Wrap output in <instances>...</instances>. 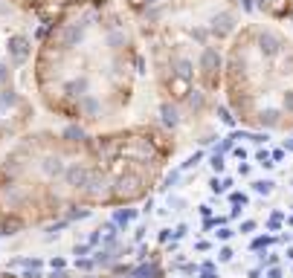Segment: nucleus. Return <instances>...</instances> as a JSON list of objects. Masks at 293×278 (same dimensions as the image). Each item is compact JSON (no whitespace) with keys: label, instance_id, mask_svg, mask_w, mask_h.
Returning a JSON list of instances; mask_svg holds the SVG:
<instances>
[{"label":"nucleus","instance_id":"12","mask_svg":"<svg viewBox=\"0 0 293 278\" xmlns=\"http://www.w3.org/2000/svg\"><path fill=\"white\" fill-rule=\"evenodd\" d=\"M44 278H70V269H50Z\"/></svg>","mask_w":293,"mask_h":278},{"label":"nucleus","instance_id":"6","mask_svg":"<svg viewBox=\"0 0 293 278\" xmlns=\"http://www.w3.org/2000/svg\"><path fill=\"white\" fill-rule=\"evenodd\" d=\"M9 3H15L20 12H27L35 23H53L55 15L64 6H70L73 0H9Z\"/></svg>","mask_w":293,"mask_h":278},{"label":"nucleus","instance_id":"3","mask_svg":"<svg viewBox=\"0 0 293 278\" xmlns=\"http://www.w3.org/2000/svg\"><path fill=\"white\" fill-rule=\"evenodd\" d=\"M137 27L157 90V122L177 134L221 108L227 46L244 0H116Z\"/></svg>","mask_w":293,"mask_h":278},{"label":"nucleus","instance_id":"9","mask_svg":"<svg viewBox=\"0 0 293 278\" xmlns=\"http://www.w3.org/2000/svg\"><path fill=\"white\" fill-rule=\"evenodd\" d=\"M73 255H76V258H87V255H93V249H90L87 243H76V246H73Z\"/></svg>","mask_w":293,"mask_h":278},{"label":"nucleus","instance_id":"11","mask_svg":"<svg viewBox=\"0 0 293 278\" xmlns=\"http://www.w3.org/2000/svg\"><path fill=\"white\" fill-rule=\"evenodd\" d=\"M44 269H20V278H44Z\"/></svg>","mask_w":293,"mask_h":278},{"label":"nucleus","instance_id":"4","mask_svg":"<svg viewBox=\"0 0 293 278\" xmlns=\"http://www.w3.org/2000/svg\"><path fill=\"white\" fill-rule=\"evenodd\" d=\"M221 102L250 134H293V23H241L223 58Z\"/></svg>","mask_w":293,"mask_h":278},{"label":"nucleus","instance_id":"2","mask_svg":"<svg viewBox=\"0 0 293 278\" xmlns=\"http://www.w3.org/2000/svg\"><path fill=\"white\" fill-rule=\"evenodd\" d=\"M32 93L50 116L87 131L157 122V90L137 27L116 0H73L35 27Z\"/></svg>","mask_w":293,"mask_h":278},{"label":"nucleus","instance_id":"1","mask_svg":"<svg viewBox=\"0 0 293 278\" xmlns=\"http://www.w3.org/2000/svg\"><path fill=\"white\" fill-rule=\"evenodd\" d=\"M200 200L166 191L177 217L154 246L163 278H293V148L267 134H230L192 168Z\"/></svg>","mask_w":293,"mask_h":278},{"label":"nucleus","instance_id":"5","mask_svg":"<svg viewBox=\"0 0 293 278\" xmlns=\"http://www.w3.org/2000/svg\"><path fill=\"white\" fill-rule=\"evenodd\" d=\"M244 12H256L258 18L293 23V0H244Z\"/></svg>","mask_w":293,"mask_h":278},{"label":"nucleus","instance_id":"7","mask_svg":"<svg viewBox=\"0 0 293 278\" xmlns=\"http://www.w3.org/2000/svg\"><path fill=\"white\" fill-rule=\"evenodd\" d=\"M90 215H93V209H70L61 220H67V223H79V220H87Z\"/></svg>","mask_w":293,"mask_h":278},{"label":"nucleus","instance_id":"10","mask_svg":"<svg viewBox=\"0 0 293 278\" xmlns=\"http://www.w3.org/2000/svg\"><path fill=\"white\" fill-rule=\"evenodd\" d=\"M50 267L53 269H67V258H64V255H55V258H50Z\"/></svg>","mask_w":293,"mask_h":278},{"label":"nucleus","instance_id":"8","mask_svg":"<svg viewBox=\"0 0 293 278\" xmlns=\"http://www.w3.org/2000/svg\"><path fill=\"white\" fill-rule=\"evenodd\" d=\"M76 267H79L81 272H93V269H96V261L93 258H76Z\"/></svg>","mask_w":293,"mask_h":278}]
</instances>
